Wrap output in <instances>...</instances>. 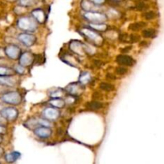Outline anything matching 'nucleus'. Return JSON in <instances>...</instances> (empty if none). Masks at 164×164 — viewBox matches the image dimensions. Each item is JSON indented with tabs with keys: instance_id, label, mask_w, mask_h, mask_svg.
Segmentation results:
<instances>
[{
	"instance_id": "1",
	"label": "nucleus",
	"mask_w": 164,
	"mask_h": 164,
	"mask_svg": "<svg viewBox=\"0 0 164 164\" xmlns=\"http://www.w3.org/2000/svg\"><path fill=\"white\" fill-rule=\"evenodd\" d=\"M117 63L120 65H123V66H128V67H131L135 63V60L134 58H131L129 55H117L116 58Z\"/></svg>"
},
{
	"instance_id": "2",
	"label": "nucleus",
	"mask_w": 164,
	"mask_h": 164,
	"mask_svg": "<svg viewBox=\"0 0 164 164\" xmlns=\"http://www.w3.org/2000/svg\"><path fill=\"white\" fill-rule=\"evenodd\" d=\"M35 134L36 135L39 136L41 138H47L48 136L52 134V131L51 130L48 129L46 127H41V128H37L35 131Z\"/></svg>"
},
{
	"instance_id": "3",
	"label": "nucleus",
	"mask_w": 164,
	"mask_h": 164,
	"mask_svg": "<svg viewBox=\"0 0 164 164\" xmlns=\"http://www.w3.org/2000/svg\"><path fill=\"white\" fill-rule=\"evenodd\" d=\"M86 106H87V108L89 109V110H97L102 107V103H100V102L93 101V102L89 103H87Z\"/></svg>"
},
{
	"instance_id": "4",
	"label": "nucleus",
	"mask_w": 164,
	"mask_h": 164,
	"mask_svg": "<svg viewBox=\"0 0 164 164\" xmlns=\"http://www.w3.org/2000/svg\"><path fill=\"white\" fill-rule=\"evenodd\" d=\"M147 24L143 23V22H139V23H131L129 26V29L133 31H137V30H139L141 29H143V27L146 26Z\"/></svg>"
},
{
	"instance_id": "5",
	"label": "nucleus",
	"mask_w": 164,
	"mask_h": 164,
	"mask_svg": "<svg viewBox=\"0 0 164 164\" xmlns=\"http://www.w3.org/2000/svg\"><path fill=\"white\" fill-rule=\"evenodd\" d=\"M24 37V39L22 41L24 42V43L25 45L27 46H32V44H34L35 41V38L33 37L32 35H22Z\"/></svg>"
},
{
	"instance_id": "6",
	"label": "nucleus",
	"mask_w": 164,
	"mask_h": 164,
	"mask_svg": "<svg viewBox=\"0 0 164 164\" xmlns=\"http://www.w3.org/2000/svg\"><path fill=\"white\" fill-rule=\"evenodd\" d=\"M143 36L144 38H155L156 36V31L154 29H146L143 31Z\"/></svg>"
},
{
	"instance_id": "7",
	"label": "nucleus",
	"mask_w": 164,
	"mask_h": 164,
	"mask_svg": "<svg viewBox=\"0 0 164 164\" xmlns=\"http://www.w3.org/2000/svg\"><path fill=\"white\" fill-rule=\"evenodd\" d=\"M100 87H101V89L106 91H111L114 89V86L110 84V83H107V82H102V83H101L100 84Z\"/></svg>"
},
{
	"instance_id": "8",
	"label": "nucleus",
	"mask_w": 164,
	"mask_h": 164,
	"mask_svg": "<svg viewBox=\"0 0 164 164\" xmlns=\"http://www.w3.org/2000/svg\"><path fill=\"white\" fill-rule=\"evenodd\" d=\"M143 17L147 20H151L156 17V14L154 11H147L143 14Z\"/></svg>"
},
{
	"instance_id": "9",
	"label": "nucleus",
	"mask_w": 164,
	"mask_h": 164,
	"mask_svg": "<svg viewBox=\"0 0 164 164\" xmlns=\"http://www.w3.org/2000/svg\"><path fill=\"white\" fill-rule=\"evenodd\" d=\"M119 40L123 43H130V36L127 34H121V35H119Z\"/></svg>"
},
{
	"instance_id": "10",
	"label": "nucleus",
	"mask_w": 164,
	"mask_h": 164,
	"mask_svg": "<svg viewBox=\"0 0 164 164\" xmlns=\"http://www.w3.org/2000/svg\"><path fill=\"white\" fill-rule=\"evenodd\" d=\"M128 72V70L125 67H118L116 68V74L117 75H123Z\"/></svg>"
},
{
	"instance_id": "11",
	"label": "nucleus",
	"mask_w": 164,
	"mask_h": 164,
	"mask_svg": "<svg viewBox=\"0 0 164 164\" xmlns=\"http://www.w3.org/2000/svg\"><path fill=\"white\" fill-rule=\"evenodd\" d=\"M90 26H92V27H93V28H95V30H104L105 28L106 27V26L105 24L102 23H95V25H94V24H91Z\"/></svg>"
},
{
	"instance_id": "12",
	"label": "nucleus",
	"mask_w": 164,
	"mask_h": 164,
	"mask_svg": "<svg viewBox=\"0 0 164 164\" xmlns=\"http://www.w3.org/2000/svg\"><path fill=\"white\" fill-rule=\"evenodd\" d=\"M140 40V37L139 35H131L130 36V43H137Z\"/></svg>"
},
{
	"instance_id": "13",
	"label": "nucleus",
	"mask_w": 164,
	"mask_h": 164,
	"mask_svg": "<svg viewBox=\"0 0 164 164\" xmlns=\"http://www.w3.org/2000/svg\"><path fill=\"white\" fill-rule=\"evenodd\" d=\"M137 9H138V11H143L145 9H147V7L146 5L143 3V2H138V4H137Z\"/></svg>"
},
{
	"instance_id": "14",
	"label": "nucleus",
	"mask_w": 164,
	"mask_h": 164,
	"mask_svg": "<svg viewBox=\"0 0 164 164\" xmlns=\"http://www.w3.org/2000/svg\"><path fill=\"white\" fill-rule=\"evenodd\" d=\"M130 50H131V47H126L125 48H122L121 50V51L122 52V53H126V52L130 51Z\"/></svg>"
},
{
	"instance_id": "15",
	"label": "nucleus",
	"mask_w": 164,
	"mask_h": 164,
	"mask_svg": "<svg viewBox=\"0 0 164 164\" xmlns=\"http://www.w3.org/2000/svg\"><path fill=\"white\" fill-rule=\"evenodd\" d=\"M93 1V2H94L95 4H102V3H103L104 1L105 0H92Z\"/></svg>"
},
{
	"instance_id": "16",
	"label": "nucleus",
	"mask_w": 164,
	"mask_h": 164,
	"mask_svg": "<svg viewBox=\"0 0 164 164\" xmlns=\"http://www.w3.org/2000/svg\"><path fill=\"white\" fill-rule=\"evenodd\" d=\"M32 1L33 0H22V3H24V5L27 4V3H28V5H30Z\"/></svg>"
},
{
	"instance_id": "17",
	"label": "nucleus",
	"mask_w": 164,
	"mask_h": 164,
	"mask_svg": "<svg viewBox=\"0 0 164 164\" xmlns=\"http://www.w3.org/2000/svg\"><path fill=\"white\" fill-rule=\"evenodd\" d=\"M106 78L108 79L111 80V79H115L116 77L114 75H112L111 74H107V76H106Z\"/></svg>"
},
{
	"instance_id": "18",
	"label": "nucleus",
	"mask_w": 164,
	"mask_h": 164,
	"mask_svg": "<svg viewBox=\"0 0 164 164\" xmlns=\"http://www.w3.org/2000/svg\"><path fill=\"white\" fill-rule=\"evenodd\" d=\"M147 42H145V41H143V42H142V43H140V46H147Z\"/></svg>"
},
{
	"instance_id": "19",
	"label": "nucleus",
	"mask_w": 164,
	"mask_h": 164,
	"mask_svg": "<svg viewBox=\"0 0 164 164\" xmlns=\"http://www.w3.org/2000/svg\"><path fill=\"white\" fill-rule=\"evenodd\" d=\"M117 1H119V0H117Z\"/></svg>"
},
{
	"instance_id": "20",
	"label": "nucleus",
	"mask_w": 164,
	"mask_h": 164,
	"mask_svg": "<svg viewBox=\"0 0 164 164\" xmlns=\"http://www.w3.org/2000/svg\"><path fill=\"white\" fill-rule=\"evenodd\" d=\"M146 1H147V0H146Z\"/></svg>"
}]
</instances>
